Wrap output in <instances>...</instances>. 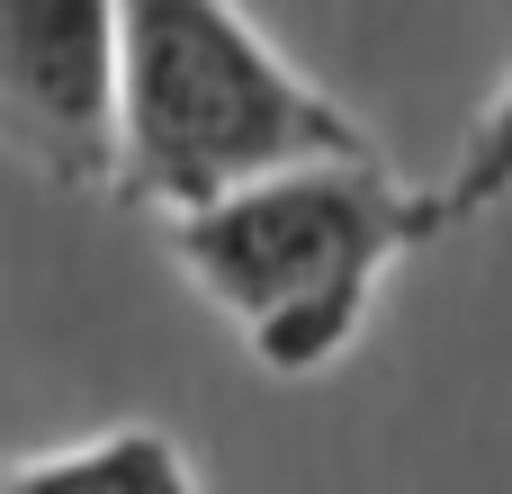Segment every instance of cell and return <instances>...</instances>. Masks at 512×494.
I'll use <instances>...</instances> for the list:
<instances>
[{
	"mask_svg": "<svg viewBox=\"0 0 512 494\" xmlns=\"http://www.w3.org/2000/svg\"><path fill=\"white\" fill-rule=\"evenodd\" d=\"M306 153H360V126L234 0H117V189L180 216Z\"/></svg>",
	"mask_w": 512,
	"mask_h": 494,
	"instance_id": "obj_1",
	"label": "cell"
},
{
	"mask_svg": "<svg viewBox=\"0 0 512 494\" xmlns=\"http://www.w3.org/2000/svg\"><path fill=\"white\" fill-rule=\"evenodd\" d=\"M0 486L45 494V486H144V494H189V459L171 432H99V441H63V450H36L18 468H0Z\"/></svg>",
	"mask_w": 512,
	"mask_h": 494,
	"instance_id": "obj_4",
	"label": "cell"
},
{
	"mask_svg": "<svg viewBox=\"0 0 512 494\" xmlns=\"http://www.w3.org/2000/svg\"><path fill=\"white\" fill-rule=\"evenodd\" d=\"M414 234L405 189L369 153H306L180 207V261L225 315H270L324 288H378V261Z\"/></svg>",
	"mask_w": 512,
	"mask_h": 494,
	"instance_id": "obj_2",
	"label": "cell"
},
{
	"mask_svg": "<svg viewBox=\"0 0 512 494\" xmlns=\"http://www.w3.org/2000/svg\"><path fill=\"white\" fill-rule=\"evenodd\" d=\"M495 198H512V81L495 90V108L468 126V153H459V171L441 189V216H477Z\"/></svg>",
	"mask_w": 512,
	"mask_h": 494,
	"instance_id": "obj_6",
	"label": "cell"
},
{
	"mask_svg": "<svg viewBox=\"0 0 512 494\" xmlns=\"http://www.w3.org/2000/svg\"><path fill=\"white\" fill-rule=\"evenodd\" d=\"M0 144L117 189V0H0Z\"/></svg>",
	"mask_w": 512,
	"mask_h": 494,
	"instance_id": "obj_3",
	"label": "cell"
},
{
	"mask_svg": "<svg viewBox=\"0 0 512 494\" xmlns=\"http://www.w3.org/2000/svg\"><path fill=\"white\" fill-rule=\"evenodd\" d=\"M360 315H369V288H324V297H288V306L252 315L243 333H252V360H261V369L306 378V369H324V360L360 333Z\"/></svg>",
	"mask_w": 512,
	"mask_h": 494,
	"instance_id": "obj_5",
	"label": "cell"
}]
</instances>
